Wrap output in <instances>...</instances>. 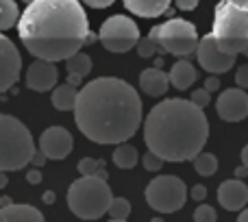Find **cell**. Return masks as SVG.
Segmentation results:
<instances>
[{
    "label": "cell",
    "instance_id": "cell-16",
    "mask_svg": "<svg viewBox=\"0 0 248 222\" xmlns=\"http://www.w3.org/2000/svg\"><path fill=\"white\" fill-rule=\"evenodd\" d=\"M140 87L144 94L153 96V98H159L168 92L170 87V81H168V74L163 72L161 68H146L144 72L140 74Z\"/></svg>",
    "mask_w": 248,
    "mask_h": 222
},
{
    "label": "cell",
    "instance_id": "cell-1",
    "mask_svg": "<svg viewBox=\"0 0 248 222\" xmlns=\"http://www.w3.org/2000/svg\"><path fill=\"white\" fill-rule=\"evenodd\" d=\"M74 122L96 144H120L135 135L141 124L140 94L126 81L100 77L77 92Z\"/></svg>",
    "mask_w": 248,
    "mask_h": 222
},
{
    "label": "cell",
    "instance_id": "cell-38",
    "mask_svg": "<svg viewBox=\"0 0 248 222\" xmlns=\"http://www.w3.org/2000/svg\"><path fill=\"white\" fill-rule=\"evenodd\" d=\"M246 174H248V168L244 166V163H242V166H240V168H237V170H235V176H237V179H244Z\"/></svg>",
    "mask_w": 248,
    "mask_h": 222
},
{
    "label": "cell",
    "instance_id": "cell-27",
    "mask_svg": "<svg viewBox=\"0 0 248 222\" xmlns=\"http://www.w3.org/2000/svg\"><path fill=\"white\" fill-rule=\"evenodd\" d=\"M194 220L196 222H216V209L211 205H198L194 211Z\"/></svg>",
    "mask_w": 248,
    "mask_h": 222
},
{
    "label": "cell",
    "instance_id": "cell-29",
    "mask_svg": "<svg viewBox=\"0 0 248 222\" xmlns=\"http://www.w3.org/2000/svg\"><path fill=\"white\" fill-rule=\"evenodd\" d=\"M141 163H144V168L148 172H157V170H161V166H163V159L159 157V155H155V153H146L144 155V159H141Z\"/></svg>",
    "mask_w": 248,
    "mask_h": 222
},
{
    "label": "cell",
    "instance_id": "cell-43",
    "mask_svg": "<svg viewBox=\"0 0 248 222\" xmlns=\"http://www.w3.org/2000/svg\"><path fill=\"white\" fill-rule=\"evenodd\" d=\"M44 201H46V203H52V201H55V194H52V192L44 194Z\"/></svg>",
    "mask_w": 248,
    "mask_h": 222
},
{
    "label": "cell",
    "instance_id": "cell-39",
    "mask_svg": "<svg viewBox=\"0 0 248 222\" xmlns=\"http://www.w3.org/2000/svg\"><path fill=\"white\" fill-rule=\"evenodd\" d=\"M81 81H83V79L77 77V74H68V83H70V85H78Z\"/></svg>",
    "mask_w": 248,
    "mask_h": 222
},
{
    "label": "cell",
    "instance_id": "cell-14",
    "mask_svg": "<svg viewBox=\"0 0 248 222\" xmlns=\"http://www.w3.org/2000/svg\"><path fill=\"white\" fill-rule=\"evenodd\" d=\"M59 72H57L55 61H46V59H37L29 65L26 70V85L33 92H48L55 87Z\"/></svg>",
    "mask_w": 248,
    "mask_h": 222
},
{
    "label": "cell",
    "instance_id": "cell-7",
    "mask_svg": "<svg viewBox=\"0 0 248 222\" xmlns=\"http://www.w3.org/2000/svg\"><path fill=\"white\" fill-rule=\"evenodd\" d=\"M148 39H153L155 46L163 55H174V57H189L196 50L198 33L196 26L187 20H179L172 17L166 24L155 26L148 33Z\"/></svg>",
    "mask_w": 248,
    "mask_h": 222
},
{
    "label": "cell",
    "instance_id": "cell-25",
    "mask_svg": "<svg viewBox=\"0 0 248 222\" xmlns=\"http://www.w3.org/2000/svg\"><path fill=\"white\" fill-rule=\"evenodd\" d=\"M107 214L111 216V220H126L131 216V203L126 198H111Z\"/></svg>",
    "mask_w": 248,
    "mask_h": 222
},
{
    "label": "cell",
    "instance_id": "cell-44",
    "mask_svg": "<svg viewBox=\"0 0 248 222\" xmlns=\"http://www.w3.org/2000/svg\"><path fill=\"white\" fill-rule=\"evenodd\" d=\"M9 203H11V198H7V196H2V198H0V205H9Z\"/></svg>",
    "mask_w": 248,
    "mask_h": 222
},
{
    "label": "cell",
    "instance_id": "cell-40",
    "mask_svg": "<svg viewBox=\"0 0 248 222\" xmlns=\"http://www.w3.org/2000/svg\"><path fill=\"white\" fill-rule=\"evenodd\" d=\"M7 183H9V179H7V172H2V170H0V190H2V188H7Z\"/></svg>",
    "mask_w": 248,
    "mask_h": 222
},
{
    "label": "cell",
    "instance_id": "cell-37",
    "mask_svg": "<svg viewBox=\"0 0 248 222\" xmlns=\"http://www.w3.org/2000/svg\"><path fill=\"white\" fill-rule=\"evenodd\" d=\"M218 87H220L218 77H209V79H207V81H205V90L209 92V94H211V92H216V90H218Z\"/></svg>",
    "mask_w": 248,
    "mask_h": 222
},
{
    "label": "cell",
    "instance_id": "cell-13",
    "mask_svg": "<svg viewBox=\"0 0 248 222\" xmlns=\"http://www.w3.org/2000/svg\"><path fill=\"white\" fill-rule=\"evenodd\" d=\"M216 113L224 120V122H242L248 115V94L244 90H224L220 94L218 103H216Z\"/></svg>",
    "mask_w": 248,
    "mask_h": 222
},
{
    "label": "cell",
    "instance_id": "cell-10",
    "mask_svg": "<svg viewBox=\"0 0 248 222\" xmlns=\"http://www.w3.org/2000/svg\"><path fill=\"white\" fill-rule=\"evenodd\" d=\"M196 57L198 63H201L202 70H207L209 74H224L235 65L237 55H231V52H224L222 48L216 44L214 35H205V37L198 39L196 44Z\"/></svg>",
    "mask_w": 248,
    "mask_h": 222
},
{
    "label": "cell",
    "instance_id": "cell-12",
    "mask_svg": "<svg viewBox=\"0 0 248 222\" xmlns=\"http://www.w3.org/2000/svg\"><path fill=\"white\" fill-rule=\"evenodd\" d=\"M72 146H74L72 135L63 127H50L39 137V150L46 155V159H55V161L68 157L72 153Z\"/></svg>",
    "mask_w": 248,
    "mask_h": 222
},
{
    "label": "cell",
    "instance_id": "cell-17",
    "mask_svg": "<svg viewBox=\"0 0 248 222\" xmlns=\"http://www.w3.org/2000/svg\"><path fill=\"white\" fill-rule=\"evenodd\" d=\"M2 222H44V214L26 203H9L0 209Z\"/></svg>",
    "mask_w": 248,
    "mask_h": 222
},
{
    "label": "cell",
    "instance_id": "cell-31",
    "mask_svg": "<svg viewBox=\"0 0 248 222\" xmlns=\"http://www.w3.org/2000/svg\"><path fill=\"white\" fill-rule=\"evenodd\" d=\"M235 83L242 87V90H248V63L240 65L235 72Z\"/></svg>",
    "mask_w": 248,
    "mask_h": 222
},
{
    "label": "cell",
    "instance_id": "cell-5",
    "mask_svg": "<svg viewBox=\"0 0 248 222\" xmlns=\"http://www.w3.org/2000/svg\"><path fill=\"white\" fill-rule=\"evenodd\" d=\"M35 142L31 131L17 118L0 113V170H22L31 163Z\"/></svg>",
    "mask_w": 248,
    "mask_h": 222
},
{
    "label": "cell",
    "instance_id": "cell-22",
    "mask_svg": "<svg viewBox=\"0 0 248 222\" xmlns=\"http://www.w3.org/2000/svg\"><path fill=\"white\" fill-rule=\"evenodd\" d=\"M113 163H116L118 168H124V170H126V168H133L137 163V150L133 148L131 144H126V142H120V144H118V148L113 150Z\"/></svg>",
    "mask_w": 248,
    "mask_h": 222
},
{
    "label": "cell",
    "instance_id": "cell-34",
    "mask_svg": "<svg viewBox=\"0 0 248 222\" xmlns=\"http://www.w3.org/2000/svg\"><path fill=\"white\" fill-rule=\"evenodd\" d=\"M176 7L183 9V11H192L198 7V0H176Z\"/></svg>",
    "mask_w": 248,
    "mask_h": 222
},
{
    "label": "cell",
    "instance_id": "cell-18",
    "mask_svg": "<svg viewBox=\"0 0 248 222\" xmlns=\"http://www.w3.org/2000/svg\"><path fill=\"white\" fill-rule=\"evenodd\" d=\"M196 77H198L196 68H194L187 59H181V61H176V63L172 65L170 74H168V81H170L176 90L185 92V90L192 87V83L196 81Z\"/></svg>",
    "mask_w": 248,
    "mask_h": 222
},
{
    "label": "cell",
    "instance_id": "cell-4",
    "mask_svg": "<svg viewBox=\"0 0 248 222\" xmlns=\"http://www.w3.org/2000/svg\"><path fill=\"white\" fill-rule=\"evenodd\" d=\"M211 35L224 52H244L248 46V0H220L214 11Z\"/></svg>",
    "mask_w": 248,
    "mask_h": 222
},
{
    "label": "cell",
    "instance_id": "cell-3",
    "mask_svg": "<svg viewBox=\"0 0 248 222\" xmlns=\"http://www.w3.org/2000/svg\"><path fill=\"white\" fill-rule=\"evenodd\" d=\"M209 137V122L198 105L183 98L161 100L144 122V142L163 161H189Z\"/></svg>",
    "mask_w": 248,
    "mask_h": 222
},
{
    "label": "cell",
    "instance_id": "cell-19",
    "mask_svg": "<svg viewBox=\"0 0 248 222\" xmlns=\"http://www.w3.org/2000/svg\"><path fill=\"white\" fill-rule=\"evenodd\" d=\"M124 7L140 17H157L166 13L170 0H122Z\"/></svg>",
    "mask_w": 248,
    "mask_h": 222
},
{
    "label": "cell",
    "instance_id": "cell-8",
    "mask_svg": "<svg viewBox=\"0 0 248 222\" xmlns=\"http://www.w3.org/2000/svg\"><path fill=\"white\" fill-rule=\"evenodd\" d=\"M187 201V188L179 176H157L146 185V203L159 214H174L183 209Z\"/></svg>",
    "mask_w": 248,
    "mask_h": 222
},
{
    "label": "cell",
    "instance_id": "cell-9",
    "mask_svg": "<svg viewBox=\"0 0 248 222\" xmlns=\"http://www.w3.org/2000/svg\"><path fill=\"white\" fill-rule=\"evenodd\" d=\"M98 39L109 52H126L135 48L140 39V29L126 16H111L100 26Z\"/></svg>",
    "mask_w": 248,
    "mask_h": 222
},
{
    "label": "cell",
    "instance_id": "cell-42",
    "mask_svg": "<svg viewBox=\"0 0 248 222\" xmlns=\"http://www.w3.org/2000/svg\"><path fill=\"white\" fill-rule=\"evenodd\" d=\"M240 222H248V209H240Z\"/></svg>",
    "mask_w": 248,
    "mask_h": 222
},
{
    "label": "cell",
    "instance_id": "cell-24",
    "mask_svg": "<svg viewBox=\"0 0 248 222\" xmlns=\"http://www.w3.org/2000/svg\"><path fill=\"white\" fill-rule=\"evenodd\" d=\"M17 17H20V9L16 0H0V31H7L17 24Z\"/></svg>",
    "mask_w": 248,
    "mask_h": 222
},
{
    "label": "cell",
    "instance_id": "cell-20",
    "mask_svg": "<svg viewBox=\"0 0 248 222\" xmlns=\"http://www.w3.org/2000/svg\"><path fill=\"white\" fill-rule=\"evenodd\" d=\"M74 100H77V85H59L52 92V107L59 111H72L74 109Z\"/></svg>",
    "mask_w": 248,
    "mask_h": 222
},
{
    "label": "cell",
    "instance_id": "cell-28",
    "mask_svg": "<svg viewBox=\"0 0 248 222\" xmlns=\"http://www.w3.org/2000/svg\"><path fill=\"white\" fill-rule=\"evenodd\" d=\"M135 46H137V55L144 57V59H146V57H155V52H157V46H155V42H153V39H148V37H144V39L140 37Z\"/></svg>",
    "mask_w": 248,
    "mask_h": 222
},
{
    "label": "cell",
    "instance_id": "cell-2",
    "mask_svg": "<svg viewBox=\"0 0 248 222\" xmlns=\"http://www.w3.org/2000/svg\"><path fill=\"white\" fill-rule=\"evenodd\" d=\"M90 22L78 0H33L17 17V35L37 59L65 61L85 46Z\"/></svg>",
    "mask_w": 248,
    "mask_h": 222
},
{
    "label": "cell",
    "instance_id": "cell-45",
    "mask_svg": "<svg viewBox=\"0 0 248 222\" xmlns=\"http://www.w3.org/2000/svg\"><path fill=\"white\" fill-rule=\"evenodd\" d=\"M22 2H26V4H29V2H33V0H22Z\"/></svg>",
    "mask_w": 248,
    "mask_h": 222
},
{
    "label": "cell",
    "instance_id": "cell-23",
    "mask_svg": "<svg viewBox=\"0 0 248 222\" xmlns=\"http://www.w3.org/2000/svg\"><path fill=\"white\" fill-rule=\"evenodd\" d=\"M192 161H194V170L198 172L201 176H211V174H216V170H218V159H216V155H211V153H196L192 157Z\"/></svg>",
    "mask_w": 248,
    "mask_h": 222
},
{
    "label": "cell",
    "instance_id": "cell-21",
    "mask_svg": "<svg viewBox=\"0 0 248 222\" xmlns=\"http://www.w3.org/2000/svg\"><path fill=\"white\" fill-rule=\"evenodd\" d=\"M65 68H68V74H77V77L83 79L92 72V59H90V55L78 50L65 59Z\"/></svg>",
    "mask_w": 248,
    "mask_h": 222
},
{
    "label": "cell",
    "instance_id": "cell-41",
    "mask_svg": "<svg viewBox=\"0 0 248 222\" xmlns=\"http://www.w3.org/2000/svg\"><path fill=\"white\" fill-rule=\"evenodd\" d=\"M242 163L248 168V144L244 146V150H242Z\"/></svg>",
    "mask_w": 248,
    "mask_h": 222
},
{
    "label": "cell",
    "instance_id": "cell-36",
    "mask_svg": "<svg viewBox=\"0 0 248 222\" xmlns=\"http://www.w3.org/2000/svg\"><path fill=\"white\" fill-rule=\"evenodd\" d=\"M26 181H29V183H33V185H37L39 181H42V172H39V168L26 172Z\"/></svg>",
    "mask_w": 248,
    "mask_h": 222
},
{
    "label": "cell",
    "instance_id": "cell-32",
    "mask_svg": "<svg viewBox=\"0 0 248 222\" xmlns=\"http://www.w3.org/2000/svg\"><path fill=\"white\" fill-rule=\"evenodd\" d=\"M192 198H194V201H198V203L205 201V198H207V188H205V185H194Z\"/></svg>",
    "mask_w": 248,
    "mask_h": 222
},
{
    "label": "cell",
    "instance_id": "cell-46",
    "mask_svg": "<svg viewBox=\"0 0 248 222\" xmlns=\"http://www.w3.org/2000/svg\"><path fill=\"white\" fill-rule=\"evenodd\" d=\"M244 55H246V57H248V46H246V50H244Z\"/></svg>",
    "mask_w": 248,
    "mask_h": 222
},
{
    "label": "cell",
    "instance_id": "cell-33",
    "mask_svg": "<svg viewBox=\"0 0 248 222\" xmlns=\"http://www.w3.org/2000/svg\"><path fill=\"white\" fill-rule=\"evenodd\" d=\"M31 163H33L35 168H42L44 163H46V155H44L42 150H35L33 157H31Z\"/></svg>",
    "mask_w": 248,
    "mask_h": 222
},
{
    "label": "cell",
    "instance_id": "cell-11",
    "mask_svg": "<svg viewBox=\"0 0 248 222\" xmlns=\"http://www.w3.org/2000/svg\"><path fill=\"white\" fill-rule=\"evenodd\" d=\"M22 72V57L16 44L0 33V94L9 92L17 83Z\"/></svg>",
    "mask_w": 248,
    "mask_h": 222
},
{
    "label": "cell",
    "instance_id": "cell-15",
    "mask_svg": "<svg viewBox=\"0 0 248 222\" xmlns=\"http://www.w3.org/2000/svg\"><path fill=\"white\" fill-rule=\"evenodd\" d=\"M218 203L227 211H240L248 203V185L242 179H229L218 188Z\"/></svg>",
    "mask_w": 248,
    "mask_h": 222
},
{
    "label": "cell",
    "instance_id": "cell-26",
    "mask_svg": "<svg viewBox=\"0 0 248 222\" xmlns=\"http://www.w3.org/2000/svg\"><path fill=\"white\" fill-rule=\"evenodd\" d=\"M100 168H103V161H96V159H92V157H85V159L78 161V172H81L83 176L98 174Z\"/></svg>",
    "mask_w": 248,
    "mask_h": 222
},
{
    "label": "cell",
    "instance_id": "cell-6",
    "mask_svg": "<svg viewBox=\"0 0 248 222\" xmlns=\"http://www.w3.org/2000/svg\"><path fill=\"white\" fill-rule=\"evenodd\" d=\"M111 198V188L107 185V179L98 174L81 176L68 190L70 211L83 220H96L105 216Z\"/></svg>",
    "mask_w": 248,
    "mask_h": 222
},
{
    "label": "cell",
    "instance_id": "cell-30",
    "mask_svg": "<svg viewBox=\"0 0 248 222\" xmlns=\"http://www.w3.org/2000/svg\"><path fill=\"white\" fill-rule=\"evenodd\" d=\"M189 100H192L194 105H198V107H201V109H205L207 105L211 103V98H209V92H207V90H196V92H194V94H192V98H189Z\"/></svg>",
    "mask_w": 248,
    "mask_h": 222
},
{
    "label": "cell",
    "instance_id": "cell-35",
    "mask_svg": "<svg viewBox=\"0 0 248 222\" xmlns=\"http://www.w3.org/2000/svg\"><path fill=\"white\" fill-rule=\"evenodd\" d=\"M87 7H94V9H105L109 4H113V0H83Z\"/></svg>",
    "mask_w": 248,
    "mask_h": 222
}]
</instances>
